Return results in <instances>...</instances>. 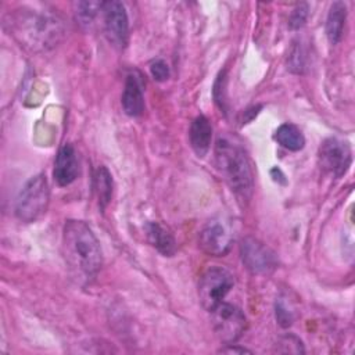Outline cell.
<instances>
[{
	"mask_svg": "<svg viewBox=\"0 0 355 355\" xmlns=\"http://www.w3.org/2000/svg\"><path fill=\"white\" fill-rule=\"evenodd\" d=\"M62 254L72 276L80 283H90L101 269L100 243L83 220L68 219L62 229Z\"/></svg>",
	"mask_w": 355,
	"mask_h": 355,
	"instance_id": "6da1fadb",
	"label": "cell"
},
{
	"mask_svg": "<svg viewBox=\"0 0 355 355\" xmlns=\"http://www.w3.org/2000/svg\"><path fill=\"white\" fill-rule=\"evenodd\" d=\"M10 25L19 43L32 51L53 49L64 36L61 18L46 10H19Z\"/></svg>",
	"mask_w": 355,
	"mask_h": 355,
	"instance_id": "7a4b0ae2",
	"label": "cell"
},
{
	"mask_svg": "<svg viewBox=\"0 0 355 355\" xmlns=\"http://www.w3.org/2000/svg\"><path fill=\"white\" fill-rule=\"evenodd\" d=\"M216 166L239 201H248L254 190V172L244 150L227 139L215 146Z\"/></svg>",
	"mask_w": 355,
	"mask_h": 355,
	"instance_id": "3957f363",
	"label": "cell"
},
{
	"mask_svg": "<svg viewBox=\"0 0 355 355\" xmlns=\"http://www.w3.org/2000/svg\"><path fill=\"white\" fill-rule=\"evenodd\" d=\"M50 190L43 173L32 176L21 189L15 201V215L19 220L31 223L37 220L47 209Z\"/></svg>",
	"mask_w": 355,
	"mask_h": 355,
	"instance_id": "277c9868",
	"label": "cell"
},
{
	"mask_svg": "<svg viewBox=\"0 0 355 355\" xmlns=\"http://www.w3.org/2000/svg\"><path fill=\"white\" fill-rule=\"evenodd\" d=\"M234 284L233 275L222 266L208 268L198 283V298L201 305L211 312L216 308Z\"/></svg>",
	"mask_w": 355,
	"mask_h": 355,
	"instance_id": "5b68a950",
	"label": "cell"
},
{
	"mask_svg": "<svg viewBox=\"0 0 355 355\" xmlns=\"http://www.w3.org/2000/svg\"><path fill=\"white\" fill-rule=\"evenodd\" d=\"M211 313L214 331L222 343L232 344L243 336L247 327V319L239 306L222 301Z\"/></svg>",
	"mask_w": 355,
	"mask_h": 355,
	"instance_id": "8992f818",
	"label": "cell"
},
{
	"mask_svg": "<svg viewBox=\"0 0 355 355\" xmlns=\"http://www.w3.org/2000/svg\"><path fill=\"white\" fill-rule=\"evenodd\" d=\"M101 25L111 46L118 50L126 47L129 42V18L121 1H104L101 8Z\"/></svg>",
	"mask_w": 355,
	"mask_h": 355,
	"instance_id": "52a82bcc",
	"label": "cell"
},
{
	"mask_svg": "<svg viewBox=\"0 0 355 355\" xmlns=\"http://www.w3.org/2000/svg\"><path fill=\"white\" fill-rule=\"evenodd\" d=\"M240 255L244 266L252 275H270L277 268L276 254L255 237H244L240 244Z\"/></svg>",
	"mask_w": 355,
	"mask_h": 355,
	"instance_id": "ba28073f",
	"label": "cell"
},
{
	"mask_svg": "<svg viewBox=\"0 0 355 355\" xmlns=\"http://www.w3.org/2000/svg\"><path fill=\"white\" fill-rule=\"evenodd\" d=\"M319 162L326 172L334 178H341L347 173L352 162L349 144L338 137L326 139L319 148Z\"/></svg>",
	"mask_w": 355,
	"mask_h": 355,
	"instance_id": "9c48e42d",
	"label": "cell"
},
{
	"mask_svg": "<svg viewBox=\"0 0 355 355\" xmlns=\"http://www.w3.org/2000/svg\"><path fill=\"white\" fill-rule=\"evenodd\" d=\"M233 244V232L222 219L209 220L200 233L201 250L212 257L226 255Z\"/></svg>",
	"mask_w": 355,
	"mask_h": 355,
	"instance_id": "30bf717a",
	"label": "cell"
},
{
	"mask_svg": "<svg viewBox=\"0 0 355 355\" xmlns=\"http://www.w3.org/2000/svg\"><path fill=\"white\" fill-rule=\"evenodd\" d=\"M54 180L58 186H69L79 175V161L76 150L72 144H64L57 154L54 162Z\"/></svg>",
	"mask_w": 355,
	"mask_h": 355,
	"instance_id": "8fae6325",
	"label": "cell"
},
{
	"mask_svg": "<svg viewBox=\"0 0 355 355\" xmlns=\"http://www.w3.org/2000/svg\"><path fill=\"white\" fill-rule=\"evenodd\" d=\"M122 108L129 116H139L144 111V97L141 83L135 73H129L122 92Z\"/></svg>",
	"mask_w": 355,
	"mask_h": 355,
	"instance_id": "7c38bea8",
	"label": "cell"
},
{
	"mask_svg": "<svg viewBox=\"0 0 355 355\" xmlns=\"http://www.w3.org/2000/svg\"><path fill=\"white\" fill-rule=\"evenodd\" d=\"M147 241L164 257H172L176 252V240L172 232L159 222H148L144 227Z\"/></svg>",
	"mask_w": 355,
	"mask_h": 355,
	"instance_id": "4fadbf2b",
	"label": "cell"
},
{
	"mask_svg": "<svg viewBox=\"0 0 355 355\" xmlns=\"http://www.w3.org/2000/svg\"><path fill=\"white\" fill-rule=\"evenodd\" d=\"M189 139L193 151L198 157H204L211 147L212 140V126L207 116L198 115L190 125Z\"/></svg>",
	"mask_w": 355,
	"mask_h": 355,
	"instance_id": "5bb4252c",
	"label": "cell"
},
{
	"mask_svg": "<svg viewBox=\"0 0 355 355\" xmlns=\"http://www.w3.org/2000/svg\"><path fill=\"white\" fill-rule=\"evenodd\" d=\"M345 19H347L345 3L334 1L330 6V10H329L327 18H326V25H324L326 36H327V40L330 44H337L341 40Z\"/></svg>",
	"mask_w": 355,
	"mask_h": 355,
	"instance_id": "9a60e30c",
	"label": "cell"
},
{
	"mask_svg": "<svg viewBox=\"0 0 355 355\" xmlns=\"http://www.w3.org/2000/svg\"><path fill=\"white\" fill-rule=\"evenodd\" d=\"M276 141L288 151H300L305 146V137L300 128L293 123H283L275 133Z\"/></svg>",
	"mask_w": 355,
	"mask_h": 355,
	"instance_id": "2e32d148",
	"label": "cell"
},
{
	"mask_svg": "<svg viewBox=\"0 0 355 355\" xmlns=\"http://www.w3.org/2000/svg\"><path fill=\"white\" fill-rule=\"evenodd\" d=\"M104 1H76L73 3V12L78 24L90 29L98 17H101V8Z\"/></svg>",
	"mask_w": 355,
	"mask_h": 355,
	"instance_id": "e0dca14e",
	"label": "cell"
},
{
	"mask_svg": "<svg viewBox=\"0 0 355 355\" xmlns=\"http://www.w3.org/2000/svg\"><path fill=\"white\" fill-rule=\"evenodd\" d=\"M94 190L98 198V205L104 209L112 197V176L105 166H98L94 173Z\"/></svg>",
	"mask_w": 355,
	"mask_h": 355,
	"instance_id": "ac0fdd59",
	"label": "cell"
},
{
	"mask_svg": "<svg viewBox=\"0 0 355 355\" xmlns=\"http://www.w3.org/2000/svg\"><path fill=\"white\" fill-rule=\"evenodd\" d=\"M279 345L283 348H279V352H284V354H302L304 352V347L300 338H297L295 336H284L279 340Z\"/></svg>",
	"mask_w": 355,
	"mask_h": 355,
	"instance_id": "d6986e66",
	"label": "cell"
},
{
	"mask_svg": "<svg viewBox=\"0 0 355 355\" xmlns=\"http://www.w3.org/2000/svg\"><path fill=\"white\" fill-rule=\"evenodd\" d=\"M287 65H288L287 68L291 69L293 72H298V73L302 72V68L305 67V55H304V51L300 44L293 47L291 54L287 61Z\"/></svg>",
	"mask_w": 355,
	"mask_h": 355,
	"instance_id": "ffe728a7",
	"label": "cell"
},
{
	"mask_svg": "<svg viewBox=\"0 0 355 355\" xmlns=\"http://www.w3.org/2000/svg\"><path fill=\"white\" fill-rule=\"evenodd\" d=\"M306 17H308V6L305 3H301L298 4L291 15H290V21H288V25L291 29H300L305 21H306Z\"/></svg>",
	"mask_w": 355,
	"mask_h": 355,
	"instance_id": "44dd1931",
	"label": "cell"
},
{
	"mask_svg": "<svg viewBox=\"0 0 355 355\" xmlns=\"http://www.w3.org/2000/svg\"><path fill=\"white\" fill-rule=\"evenodd\" d=\"M150 72L153 75V78L158 82H165L171 72H169V67L164 60H155L150 64Z\"/></svg>",
	"mask_w": 355,
	"mask_h": 355,
	"instance_id": "7402d4cb",
	"label": "cell"
},
{
	"mask_svg": "<svg viewBox=\"0 0 355 355\" xmlns=\"http://www.w3.org/2000/svg\"><path fill=\"white\" fill-rule=\"evenodd\" d=\"M276 320L282 327H288L294 320L293 312L287 308V305L283 301H279L276 304Z\"/></svg>",
	"mask_w": 355,
	"mask_h": 355,
	"instance_id": "603a6c76",
	"label": "cell"
},
{
	"mask_svg": "<svg viewBox=\"0 0 355 355\" xmlns=\"http://www.w3.org/2000/svg\"><path fill=\"white\" fill-rule=\"evenodd\" d=\"M220 352H226V354H251L250 349H247L244 347H236L233 344H226V347L222 348Z\"/></svg>",
	"mask_w": 355,
	"mask_h": 355,
	"instance_id": "cb8c5ba5",
	"label": "cell"
}]
</instances>
